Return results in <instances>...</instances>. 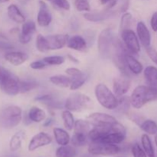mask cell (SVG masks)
<instances>
[{
    "mask_svg": "<svg viewBox=\"0 0 157 157\" xmlns=\"http://www.w3.org/2000/svg\"><path fill=\"white\" fill-rule=\"evenodd\" d=\"M13 48H15V46L12 43L6 41H0V50H12Z\"/></svg>",
    "mask_w": 157,
    "mask_h": 157,
    "instance_id": "7dc6e473",
    "label": "cell"
},
{
    "mask_svg": "<svg viewBox=\"0 0 157 157\" xmlns=\"http://www.w3.org/2000/svg\"><path fill=\"white\" fill-rule=\"evenodd\" d=\"M129 8V0H123L122 6L121 7V12H126Z\"/></svg>",
    "mask_w": 157,
    "mask_h": 157,
    "instance_id": "f907efd6",
    "label": "cell"
},
{
    "mask_svg": "<svg viewBox=\"0 0 157 157\" xmlns=\"http://www.w3.org/2000/svg\"><path fill=\"white\" fill-rule=\"evenodd\" d=\"M1 90L9 96H15L20 93V81L18 77L10 72L0 86Z\"/></svg>",
    "mask_w": 157,
    "mask_h": 157,
    "instance_id": "ba28073f",
    "label": "cell"
},
{
    "mask_svg": "<svg viewBox=\"0 0 157 157\" xmlns=\"http://www.w3.org/2000/svg\"><path fill=\"white\" fill-rule=\"evenodd\" d=\"M0 3H1V2H0Z\"/></svg>",
    "mask_w": 157,
    "mask_h": 157,
    "instance_id": "94428289",
    "label": "cell"
},
{
    "mask_svg": "<svg viewBox=\"0 0 157 157\" xmlns=\"http://www.w3.org/2000/svg\"><path fill=\"white\" fill-rule=\"evenodd\" d=\"M22 119V110L18 106H8L0 112V126L12 129L18 126Z\"/></svg>",
    "mask_w": 157,
    "mask_h": 157,
    "instance_id": "7a4b0ae2",
    "label": "cell"
},
{
    "mask_svg": "<svg viewBox=\"0 0 157 157\" xmlns=\"http://www.w3.org/2000/svg\"><path fill=\"white\" fill-rule=\"evenodd\" d=\"M67 48L79 52H84L87 49V42L83 37L75 35L68 39L67 43Z\"/></svg>",
    "mask_w": 157,
    "mask_h": 157,
    "instance_id": "ac0fdd59",
    "label": "cell"
},
{
    "mask_svg": "<svg viewBox=\"0 0 157 157\" xmlns=\"http://www.w3.org/2000/svg\"><path fill=\"white\" fill-rule=\"evenodd\" d=\"M150 25L153 32H157V12H154L150 20Z\"/></svg>",
    "mask_w": 157,
    "mask_h": 157,
    "instance_id": "681fc988",
    "label": "cell"
},
{
    "mask_svg": "<svg viewBox=\"0 0 157 157\" xmlns=\"http://www.w3.org/2000/svg\"><path fill=\"white\" fill-rule=\"evenodd\" d=\"M67 58H68L69 59L71 60V61H74V62H75V63H78V62H79V61H78V60L77 59V58H75V57H73V56H72V55H67Z\"/></svg>",
    "mask_w": 157,
    "mask_h": 157,
    "instance_id": "db71d44e",
    "label": "cell"
},
{
    "mask_svg": "<svg viewBox=\"0 0 157 157\" xmlns=\"http://www.w3.org/2000/svg\"><path fill=\"white\" fill-rule=\"evenodd\" d=\"M115 40L114 34L110 29H106L100 33L98 40V48L99 54L106 58L110 56Z\"/></svg>",
    "mask_w": 157,
    "mask_h": 157,
    "instance_id": "5b68a950",
    "label": "cell"
},
{
    "mask_svg": "<svg viewBox=\"0 0 157 157\" xmlns=\"http://www.w3.org/2000/svg\"><path fill=\"white\" fill-rule=\"evenodd\" d=\"M61 117H62L65 129H67V130H70V131L73 130L74 127H75V121L71 111L68 110H64L62 112V114H61Z\"/></svg>",
    "mask_w": 157,
    "mask_h": 157,
    "instance_id": "4dcf8cb0",
    "label": "cell"
},
{
    "mask_svg": "<svg viewBox=\"0 0 157 157\" xmlns=\"http://www.w3.org/2000/svg\"><path fill=\"white\" fill-rule=\"evenodd\" d=\"M126 61L130 71L134 75H140L144 70L143 64L132 55L127 54L126 56Z\"/></svg>",
    "mask_w": 157,
    "mask_h": 157,
    "instance_id": "ffe728a7",
    "label": "cell"
},
{
    "mask_svg": "<svg viewBox=\"0 0 157 157\" xmlns=\"http://www.w3.org/2000/svg\"><path fill=\"white\" fill-rule=\"evenodd\" d=\"M92 101L88 96L84 94L73 93L69 95L64 103V107L70 111L79 112L88 110L91 107Z\"/></svg>",
    "mask_w": 157,
    "mask_h": 157,
    "instance_id": "277c9868",
    "label": "cell"
},
{
    "mask_svg": "<svg viewBox=\"0 0 157 157\" xmlns=\"http://www.w3.org/2000/svg\"><path fill=\"white\" fill-rule=\"evenodd\" d=\"M132 21V15L129 12H126L123 15L121 20V31L130 29Z\"/></svg>",
    "mask_w": 157,
    "mask_h": 157,
    "instance_id": "74e56055",
    "label": "cell"
},
{
    "mask_svg": "<svg viewBox=\"0 0 157 157\" xmlns=\"http://www.w3.org/2000/svg\"><path fill=\"white\" fill-rule=\"evenodd\" d=\"M141 142H142L143 148L144 151L147 153L148 157H156L155 155L154 148H153V144L151 142V140L147 134H144L141 137Z\"/></svg>",
    "mask_w": 157,
    "mask_h": 157,
    "instance_id": "f1b7e54d",
    "label": "cell"
},
{
    "mask_svg": "<svg viewBox=\"0 0 157 157\" xmlns=\"http://www.w3.org/2000/svg\"><path fill=\"white\" fill-rule=\"evenodd\" d=\"M140 127L147 134L156 135L157 133V124L153 120H144Z\"/></svg>",
    "mask_w": 157,
    "mask_h": 157,
    "instance_id": "f546056e",
    "label": "cell"
},
{
    "mask_svg": "<svg viewBox=\"0 0 157 157\" xmlns=\"http://www.w3.org/2000/svg\"><path fill=\"white\" fill-rule=\"evenodd\" d=\"M130 87V81L129 77L122 75L113 79V93L118 98H121L127 93Z\"/></svg>",
    "mask_w": 157,
    "mask_h": 157,
    "instance_id": "9c48e42d",
    "label": "cell"
},
{
    "mask_svg": "<svg viewBox=\"0 0 157 157\" xmlns=\"http://www.w3.org/2000/svg\"><path fill=\"white\" fill-rule=\"evenodd\" d=\"M131 104L130 103V98H127V97H121V99L119 100V104H118L117 110L119 112L123 113H127L128 112L130 106Z\"/></svg>",
    "mask_w": 157,
    "mask_h": 157,
    "instance_id": "d6a6232c",
    "label": "cell"
},
{
    "mask_svg": "<svg viewBox=\"0 0 157 157\" xmlns=\"http://www.w3.org/2000/svg\"><path fill=\"white\" fill-rule=\"evenodd\" d=\"M76 155L77 151L75 147L68 144L58 147L55 153L56 157H75Z\"/></svg>",
    "mask_w": 157,
    "mask_h": 157,
    "instance_id": "83f0119b",
    "label": "cell"
},
{
    "mask_svg": "<svg viewBox=\"0 0 157 157\" xmlns=\"http://www.w3.org/2000/svg\"><path fill=\"white\" fill-rule=\"evenodd\" d=\"M65 72L67 73V75H68L69 76L71 77L72 78H76V77L82 75L83 74H84L81 70L76 68V67H70V68L66 69Z\"/></svg>",
    "mask_w": 157,
    "mask_h": 157,
    "instance_id": "ee69618b",
    "label": "cell"
},
{
    "mask_svg": "<svg viewBox=\"0 0 157 157\" xmlns=\"http://www.w3.org/2000/svg\"><path fill=\"white\" fill-rule=\"evenodd\" d=\"M51 2L64 10L68 11L71 9V5L67 0H51Z\"/></svg>",
    "mask_w": 157,
    "mask_h": 157,
    "instance_id": "60d3db41",
    "label": "cell"
},
{
    "mask_svg": "<svg viewBox=\"0 0 157 157\" xmlns=\"http://www.w3.org/2000/svg\"><path fill=\"white\" fill-rule=\"evenodd\" d=\"M25 137V132L20 130L15 133L12 136L9 142V149L12 152H15L19 150L22 144V141Z\"/></svg>",
    "mask_w": 157,
    "mask_h": 157,
    "instance_id": "7402d4cb",
    "label": "cell"
},
{
    "mask_svg": "<svg viewBox=\"0 0 157 157\" xmlns=\"http://www.w3.org/2000/svg\"><path fill=\"white\" fill-rule=\"evenodd\" d=\"M100 1H101V5H106V4H108L110 0H100Z\"/></svg>",
    "mask_w": 157,
    "mask_h": 157,
    "instance_id": "11a10c76",
    "label": "cell"
},
{
    "mask_svg": "<svg viewBox=\"0 0 157 157\" xmlns=\"http://www.w3.org/2000/svg\"><path fill=\"white\" fill-rule=\"evenodd\" d=\"M28 116L32 122L40 123L45 119L46 113L42 109L39 108V107H32L29 110Z\"/></svg>",
    "mask_w": 157,
    "mask_h": 157,
    "instance_id": "d4e9b609",
    "label": "cell"
},
{
    "mask_svg": "<svg viewBox=\"0 0 157 157\" xmlns=\"http://www.w3.org/2000/svg\"><path fill=\"white\" fill-rule=\"evenodd\" d=\"M54 136H55V141L60 146H65L69 144L71 141V137L68 133L66 130L59 127H55L53 130Z\"/></svg>",
    "mask_w": 157,
    "mask_h": 157,
    "instance_id": "603a6c76",
    "label": "cell"
},
{
    "mask_svg": "<svg viewBox=\"0 0 157 157\" xmlns=\"http://www.w3.org/2000/svg\"><path fill=\"white\" fill-rule=\"evenodd\" d=\"M147 50V53L148 55V56L150 57V59L155 63L157 65V52L155 50L154 48L151 47H148L146 48Z\"/></svg>",
    "mask_w": 157,
    "mask_h": 157,
    "instance_id": "f6af8a7d",
    "label": "cell"
},
{
    "mask_svg": "<svg viewBox=\"0 0 157 157\" xmlns=\"http://www.w3.org/2000/svg\"><path fill=\"white\" fill-rule=\"evenodd\" d=\"M75 6L78 12H89L90 10L88 0H75Z\"/></svg>",
    "mask_w": 157,
    "mask_h": 157,
    "instance_id": "f35d334b",
    "label": "cell"
},
{
    "mask_svg": "<svg viewBox=\"0 0 157 157\" xmlns=\"http://www.w3.org/2000/svg\"><path fill=\"white\" fill-rule=\"evenodd\" d=\"M94 93L99 104L104 108L114 110L117 107L119 100L114 93H113L105 84H98L95 87Z\"/></svg>",
    "mask_w": 157,
    "mask_h": 157,
    "instance_id": "3957f363",
    "label": "cell"
},
{
    "mask_svg": "<svg viewBox=\"0 0 157 157\" xmlns=\"http://www.w3.org/2000/svg\"><path fill=\"white\" fill-rule=\"evenodd\" d=\"M126 134L119 132H110L101 140V142L110 144H121L125 140Z\"/></svg>",
    "mask_w": 157,
    "mask_h": 157,
    "instance_id": "44dd1931",
    "label": "cell"
},
{
    "mask_svg": "<svg viewBox=\"0 0 157 157\" xmlns=\"http://www.w3.org/2000/svg\"><path fill=\"white\" fill-rule=\"evenodd\" d=\"M136 32L137 36L141 44L147 48L150 47L151 44V35L149 31L148 28L145 25L144 21H139L136 25Z\"/></svg>",
    "mask_w": 157,
    "mask_h": 157,
    "instance_id": "5bb4252c",
    "label": "cell"
},
{
    "mask_svg": "<svg viewBox=\"0 0 157 157\" xmlns=\"http://www.w3.org/2000/svg\"><path fill=\"white\" fill-rule=\"evenodd\" d=\"M86 80H87V76H86L85 74H83L82 75H80V76L76 77V78H73L70 86V89L71 90H78V89H79L80 87L84 85Z\"/></svg>",
    "mask_w": 157,
    "mask_h": 157,
    "instance_id": "836d02e7",
    "label": "cell"
},
{
    "mask_svg": "<svg viewBox=\"0 0 157 157\" xmlns=\"http://www.w3.org/2000/svg\"><path fill=\"white\" fill-rule=\"evenodd\" d=\"M131 152L133 157H148L144 149L141 148L140 144L137 143L132 146Z\"/></svg>",
    "mask_w": 157,
    "mask_h": 157,
    "instance_id": "ab89813d",
    "label": "cell"
},
{
    "mask_svg": "<svg viewBox=\"0 0 157 157\" xmlns=\"http://www.w3.org/2000/svg\"><path fill=\"white\" fill-rule=\"evenodd\" d=\"M88 140V135L84 134V133H75L71 139V144L75 147H83L87 144Z\"/></svg>",
    "mask_w": 157,
    "mask_h": 157,
    "instance_id": "1f68e13d",
    "label": "cell"
},
{
    "mask_svg": "<svg viewBox=\"0 0 157 157\" xmlns=\"http://www.w3.org/2000/svg\"><path fill=\"white\" fill-rule=\"evenodd\" d=\"M68 39V35H62V34H57V35L46 36L48 51L59 50V49L63 48L64 46L67 45Z\"/></svg>",
    "mask_w": 157,
    "mask_h": 157,
    "instance_id": "7c38bea8",
    "label": "cell"
},
{
    "mask_svg": "<svg viewBox=\"0 0 157 157\" xmlns=\"http://www.w3.org/2000/svg\"><path fill=\"white\" fill-rule=\"evenodd\" d=\"M42 60L48 65H61L65 61L64 57L58 56V55L44 57Z\"/></svg>",
    "mask_w": 157,
    "mask_h": 157,
    "instance_id": "d590c367",
    "label": "cell"
},
{
    "mask_svg": "<svg viewBox=\"0 0 157 157\" xmlns=\"http://www.w3.org/2000/svg\"><path fill=\"white\" fill-rule=\"evenodd\" d=\"M114 15V12L107 9L105 11L98 12H87L84 15V17L87 21L92 22H100L109 19Z\"/></svg>",
    "mask_w": 157,
    "mask_h": 157,
    "instance_id": "9a60e30c",
    "label": "cell"
},
{
    "mask_svg": "<svg viewBox=\"0 0 157 157\" xmlns=\"http://www.w3.org/2000/svg\"><path fill=\"white\" fill-rule=\"evenodd\" d=\"M144 76L147 83L152 87H157V67L148 66L144 70Z\"/></svg>",
    "mask_w": 157,
    "mask_h": 157,
    "instance_id": "484cf974",
    "label": "cell"
},
{
    "mask_svg": "<svg viewBox=\"0 0 157 157\" xmlns=\"http://www.w3.org/2000/svg\"><path fill=\"white\" fill-rule=\"evenodd\" d=\"M7 12L9 18L13 21H15V22L21 24V23H24L25 21V17L21 13V12L18 9V6H15V5H10L8 7Z\"/></svg>",
    "mask_w": 157,
    "mask_h": 157,
    "instance_id": "d6986e66",
    "label": "cell"
},
{
    "mask_svg": "<svg viewBox=\"0 0 157 157\" xmlns=\"http://www.w3.org/2000/svg\"><path fill=\"white\" fill-rule=\"evenodd\" d=\"M49 81L60 87H70L72 78L64 75H54L49 78Z\"/></svg>",
    "mask_w": 157,
    "mask_h": 157,
    "instance_id": "4316f807",
    "label": "cell"
},
{
    "mask_svg": "<svg viewBox=\"0 0 157 157\" xmlns=\"http://www.w3.org/2000/svg\"><path fill=\"white\" fill-rule=\"evenodd\" d=\"M35 100L37 101H40V102H42L44 103V104H46L47 105L49 104V103L52 102V101H54L53 98H52V95L50 94H45V95H42V96L37 97Z\"/></svg>",
    "mask_w": 157,
    "mask_h": 157,
    "instance_id": "bcb514c9",
    "label": "cell"
},
{
    "mask_svg": "<svg viewBox=\"0 0 157 157\" xmlns=\"http://www.w3.org/2000/svg\"><path fill=\"white\" fill-rule=\"evenodd\" d=\"M130 103L134 108L140 109L147 103L157 100V87L152 86H137L130 96Z\"/></svg>",
    "mask_w": 157,
    "mask_h": 157,
    "instance_id": "6da1fadb",
    "label": "cell"
},
{
    "mask_svg": "<svg viewBox=\"0 0 157 157\" xmlns=\"http://www.w3.org/2000/svg\"><path fill=\"white\" fill-rule=\"evenodd\" d=\"M52 21V15L47 4L44 1H39V11L37 16V22L41 27H46Z\"/></svg>",
    "mask_w": 157,
    "mask_h": 157,
    "instance_id": "4fadbf2b",
    "label": "cell"
},
{
    "mask_svg": "<svg viewBox=\"0 0 157 157\" xmlns=\"http://www.w3.org/2000/svg\"><path fill=\"white\" fill-rule=\"evenodd\" d=\"M36 48L38 51L40 52H45L48 51V42L46 40V37L44 35H39L37 36L36 38Z\"/></svg>",
    "mask_w": 157,
    "mask_h": 157,
    "instance_id": "8d00e7d4",
    "label": "cell"
},
{
    "mask_svg": "<svg viewBox=\"0 0 157 157\" xmlns=\"http://www.w3.org/2000/svg\"><path fill=\"white\" fill-rule=\"evenodd\" d=\"M38 84L33 81H20V93L25 94L37 87Z\"/></svg>",
    "mask_w": 157,
    "mask_h": 157,
    "instance_id": "e575fe53",
    "label": "cell"
},
{
    "mask_svg": "<svg viewBox=\"0 0 157 157\" xmlns=\"http://www.w3.org/2000/svg\"><path fill=\"white\" fill-rule=\"evenodd\" d=\"M52 138L48 134L44 133V132H41V133H37L32 138L29 142L28 148H29V151H35V150L40 148V147L49 145L50 144H52Z\"/></svg>",
    "mask_w": 157,
    "mask_h": 157,
    "instance_id": "30bf717a",
    "label": "cell"
},
{
    "mask_svg": "<svg viewBox=\"0 0 157 157\" xmlns=\"http://www.w3.org/2000/svg\"><path fill=\"white\" fill-rule=\"evenodd\" d=\"M53 119H52V118H48V119L46 120L45 122L44 123V124H43V126L44 127H50L51 125H52V124H53Z\"/></svg>",
    "mask_w": 157,
    "mask_h": 157,
    "instance_id": "f5cc1de1",
    "label": "cell"
},
{
    "mask_svg": "<svg viewBox=\"0 0 157 157\" xmlns=\"http://www.w3.org/2000/svg\"><path fill=\"white\" fill-rule=\"evenodd\" d=\"M88 119L96 123V124H113L117 122L113 116L104 113H93L88 116Z\"/></svg>",
    "mask_w": 157,
    "mask_h": 157,
    "instance_id": "e0dca14e",
    "label": "cell"
},
{
    "mask_svg": "<svg viewBox=\"0 0 157 157\" xmlns=\"http://www.w3.org/2000/svg\"><path fill=\"white\" fill-rule=\"evenodd\" d=\"M121 37L124 44L129 52L133 54H138L140 51V40L137 35L131 29H127L121 32Z\"/></svg>",
    "mask_w": 157,
    "mask_h": 157,
    "instance_id": "52a82bcc",
    "label": "cell"
},
{
    "mask_svg": "<svg viewBox=\"0 0 157 157\" xmlns=\"http://www.w3.org/2000/svg\"><path fill=\"white\" fill-rule=\"evenodd\" d=\"M126 114H127V117H128L130 121H132L133 123H135V124H137L139 127L141 125V124H142V123L144 121V118H143L141 116H140L139 114H137V113H129V112H127Z\"/></svg>",
    "mask_w": 157,
    "mask_h": 157,
    "instance_id": "b9f144b4",
    "label": "cell"
},
{
    "mask_svg": "<svg viewBox=\"0 0 157 157\" xmlns=\"http://www.w3.org/2000/svg\"><path fill=\"white\" fill-rule=\"evenodd\" d=\"M6 61L14 66H18L22 64L29 59V55L21 52H7L4 55Z\"/></svg>",
    "mask_w": 157,
    "mask_h": 157,
    "instance_id": "2e32d148",
    "label": "cell"
},
{
    "mask_svg": "<svg viewBox=\"0 0 157 157\" xmlns=\"http://www.w3.org/2000/svg\"><path fill=\"white\" fill-rule=\"evenodd\" d=\"M117 0H110V2L107 4V9H110L111 8H113L117 4Z\"/></svg>",
    "mask_w": 157,
    "mask_h": 157,
    "instance_id": "816d5d0a",
    "label": "cell"
},
{
    "mask_svg": "<svg viewBox=\"0 0 157 157\" xmlns=\"http://www.w3.org/2000/svg\"><path fill=\"white\" fill-rule=\"evenodd\" d=\"M94 127V125L90 122L84 120H77L75 123V127H74V132L75 133H84L88 135L89 132Z\"/></svg>",
    "mask_w": 157,
    "mask_h": 157,
    "instance_id": "cb8c5ba5",
    "label": "cell"
},
{
    "mask_svg": "<svg viewBox=\"0 0 157 157\" xmlns=\"http://www.w3.org/2000/svg\"><path fill=\"white\" fill-rule=\"evenodd\" d=\"M9 157H18V156H9Z\"/></svg>",
    "mask_w": 157,
    "mask_h": 157,
    "instance_id": "680465c9",
    "label": "cell"
},
{
    "mask_svg": "<svg viewBox=\"0 0 157 157\" xmlns=\"http://www.w3.org/2000/svg\"><path fill=\"white\" fill-rule=\"evenodd\" d=\"M9 0H0V2H2V3H4V2H9Z\"/></svg>",
    "mask_w": 157,
    "mask_h": 157,
    "instance_id": "9f6ffc18",
    "label": "cell"
},
{
    "mask_svg": "<svg viewBox=\"0 0 157 157\" xmlns=\"http://www.w3.org/2000/svg\"><path fill=\"white\" fill-rule=\"evenodd\" d=\"M121 151V148L117 144H106L97 141L90 142L88 147V152L94 156H113Z\"/></svg>",
    "mask_w": 157,
    "mask_h": 157,
    "instance_id": "8992f818",
    "label": "cell"
},
{
    "mask_svg": "<svg viewBox=\"0 0 157 157\" xmlns=\"http://www.w3.org/2000/svg\"><path fill=\"white\" fill-rule=\"evenodd\" d=\"M36 32V25L33 21H25L21 26V31L18 36L20 43L26 44L30 42L34 33Z\"/></svg>",
    "mask_w": 157,
    "mask_h": 157,
    "instance_id": "8fae6325",
    "label": "cell"
},
{
    "mask_svg": "<svg viewBox=\"0 0 157 157\" xmlns=\"http://www.w3.org/2000/svg\"><path fill=\"white\" fill-rule=\"evenodd\" d=\"M47 65L48 64L43 60H39V61H35L31 63L30 67L34 70H41V69H44Z\"/></svg>",
    "mask_w": 157,
    "mask_h": 157,
    "instance_id": "7bdbcfd3",
    "label": "cell"
},
{
    "mask_svg": "<svg viewBox=\"0 0 157 157\" xmlns=\"http://www.w3.org/2000/svg\"><path fill=\"white\" fill-rule=\"evenodd\" d=\"M46 1H49V2H51V0H46Z\"/></svg>",
    "mask_w": 157,
    "mask_h": 157,
    "instance_id": "91938a15",
    "label": "cell"
},
{
    "mask_svg": "<svg viewBox=\"0 0 157 157\" xmlns=\"http://www.w3.org/2000/svg\"><path fill=\"white\" fill-rule=\"evenodd\" d=\"M9 73H10V71H8L7 69L0 67V86L2 85V84L3 81H5L6 77L9 75Z\"/></svg>",
    "mask_w": 157,
    "mask_h": 157,
    "instance_id": "c3c4849f",
    "label": "cell"
},
{
    "mask_svg": "<svg viewBox=\"0 0 157 157\" xmlns=\"http://www.w3.org/2000/svg\"><path fill=\"white\" fill-rule=\"evenodd\" d=\"M155 143H156V145L157 147V133L156 134V136H155Z\"/></svg>",
    "mask_w": 157,
    "mask_h": 157,
    "instance_id": "6f0895ef",
    "label": "cell"
}]
</instances>
